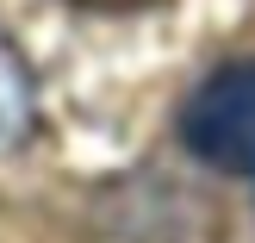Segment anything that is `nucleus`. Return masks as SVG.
I'll list each match as a JSON object with an SVG mask.
<instances>
[{
	"mask_svg": "<svg viewBox=\"0 0 255 243\" xmlns=\"http://www.w3.org/2000/svg\"><path fill=\"white\" fill-rule=\"evenodd\" d=\"M181 144L206 169H255V62H224L193 87V100L181 106Z\"/></svg>",
	"mask_w": 255,
	"mask_h": 243,
	"instance_id": "obj_1",
	"label": "nucleus"
},
{
	"mask_svg": "<svg viewBox=\"0 0 255 243\" xmlns=\"http://www.w3.org/2000/svg\"><path fill=\"white\" fill-rule=\"evenodd\" d=\"M75 6H94V12H131V6H156V0H75Z\"/></svg>",
	"mask_w": 255,
	"mask_h": 243,
	"instance_id": "obj_2",
	"label": "nucleus"
}]
</instances>
